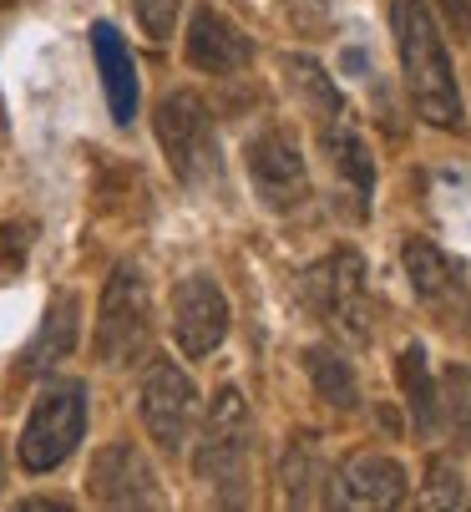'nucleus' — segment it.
Listing matches in <instances>:
<instances>
[{
    "instance_id": "23",
    "label": "nucleus",
    "mask_w": 471,
    "mask_h": 512,
    "mask_svg": "<svg viewBox=\"0 0 471 512\" xmlns=\"http://www.w3.org/2000/svg\"><path fill=\"white\" fill-rule=\"evenodd\" d=\"M132 11L147 31V41H168L173 26H178V11H183V0H132Z\"/></svg>"
},
{
    "instance_id": "20",
    "label": "nucleus",
    "mask_w": 471,
    "mask_h": 512,
    "mask_svg": "<svg viewBox=\"0 0 471 512\" xmlns=\"http://www.w3.org/2000/svg\"><path fill=\"white\" fill-rule=\"evenodd\" d=\"M279 477H284V497H289L294 507L325 502V492H320V487H330V472H325V462H320V447H314L309 436H299V442L284 452V467H279Z\"/></svg>"
},
{
    "instance_id": "12",
    "label": "nucleus",
    "mask_w": 471,
    "mask_h": 512,
    "mask_svg": "<svg viewBox=\"0 0 471 512\" xmlns=\"http://www.w3.org/2000/svg\"><path fill=\"white\" fill-rule=\"evenodd\" d=\"M228 335V300L208 274H188L173 289V340L188 360H203Z\"/></svg>"
},
{
    "instance_id": "25",
    "label": "nucleus",
    "mask_w": 471,
    "mask_h": 512,
    "mask_svg": "<svg viewBox=\"0 0 471 512\" xmlns=\"http://www.w3.org/2000/svg\"><path fill=\"white\" fill-rule=\"evenodd\" d=\"M21 512H66V502H51V497H26Z\"/></svg>"
},
{
    "instance_id": "22",
    "label": "nucleus",
    "mask_w": 471,
    "mask_h": 512,
    "mask_svg": "<svg viewBox=\"0 0 471 512\" xmlns=\"http://www.w3.org/2000/svg\"><path fill=\"white\" fill-rule=\"evenodd\" d=\"M461 497H466V482H461V472H456V462H431L426 467V492H421V507H461Z\"/></svg>"
},
{
    "instance_id": "7",
    "label": "nucleus",
    "mask_w": 471,
    "mask_h": 512,
    "mask_svg": "<svg viewBox=\"0 0 471 512\" xmlns=\"http://www.w3.org/2000/svg\"><path fill=\"white\" fill-rule=\"evenodd\" d=\"M137 406H142L147 436H152L163 452L188 447V431H193V421H198V386L188 381V371H183L178 360H168V355H152V360H147Z\"/></svg>"
},
{
    "instance_id": "1",
    "label": "nucleus",
    "mask_w": 471,
    "mask_h": 512,
    "mask_svg": "<svg viewBox=\"0 0 471 512\" xmlns=\"http://www.w3.org/2000/svg\"><path fill=\"white\" fill-rule=\"evenodd\" d=\"M390 31H396L406 92H411V107L421 112V122H431L441 132H461L466 107H461L456 71H451V56H446V41H441L431 6L426 0H396L390 6Z\"/></svg>"
},
{
    "instance_id": "13",
    "label": "nucleus",
    "mask_w": 471,
    "mask_h": 512,
    "mask_svg": "<svg viewBox=\"0 0 471 512\" xmlns=\"http://www.w3.org/2000/svg\"><path fill=\"white\" fill-rule=\"evenodd\" d=\"M183 56H188L193 71H203V77H233V71H244L254 61V41H249V31L233 26L223 11L198 6L193 21H188Z\"/></svg>"
},
{
    "instance_id": "15",
    "label": "nucleus",
    "mask_w": 471,
    "mask_h": 512,
    "mask_svg": "<svg viewBox=\"0 0 471 512\" xmlns=\"http://www.w3.org/2000/svg\"><path fill=\"white\" fill-rule=\"evenodd\" d=\"M92 46H97V66H102V87H107V107L117 122H132L137 112V71L127 56V41L117 36V26L97 21L92 26Z\"/></svg>"
},
{
    "instance_id": "24",
    "label": "nucleus",
    "mask_w": 471,
    "mask_h": 512,
    "mask_svg": "<svg viewBox=\"0 0 471 512\" xmlns=\"http://www.w3.org/2000/svg\"><path fill=\"white\" fill-rule=\"evenodd\" d=\"M446 16H451V21H456V26L471 36V0H446Z\"/></svg>"
},
{
    "instance_id": "10",
    "label": "nucleus",
    "mask_w": 471,
    "mask_h": 512,
    "mask_svg": "<svg viewBox=\"0 0 471 512\" xmlns=\"http://www.w3.org/2000/svg\"><path fill=\"white\" fill-rule=\"evenodd\" d=\"M87 492L102 507H163V482H157L152 462L132 447V442H112L92 457L87 472Z\"/></svg>"
},
{
    "instance_id": "2",
    "label": "nucleus",
    "mask_w": 471,
    "mask_h": 512,
    "mask_svg": "<svg viewBox=\"0 0 471 512\" xmlns=\"http://www.w3.org/2000/svg\"><path fill=\"white\" fill-rule=\"evenodd\" d=\"M249 447H254V416L239 386H223L203 416L198 452H193V477L213 487L223 507H239L249 497Z\"/></svg>"
},
{
    "instance_id": "9",
    "label": "nucleus",
    "mask_w": 471,
    "mask_h": 512,
    "mask_svg": "<svg viewBox=\"0 0 471 512\" xmlns=\"http://www.w3.org/2000/svg\"><path fill=\"white\" fill-rule=\"evenodd\" d=\"M406 492H411V477H406V467L396 457H385V452H355L330 477L325 502L330 507H350V512H385V507H401Z\"/></svg>"
},
{
    "instance_id": "17",
    "label": "nucleus",
    "mask_w": 471,
    "mask_h": 512,
    "mask_svg": "<svg viewBox=\"0 0 471 512\" xmlns=\"http://www.w3.org/2000/svg\"><path fill=\"white\" fill-rule=\"evenodd\" d=\"M436 431L456 452L471 447V365H446L436 381Z\"/></svg>"
},
{
    "instance_id": "14",
    "label": "nucleus",
    "mask_w": 471,
    "mask_h": 512,
    "mask_svg": "<svg viewBox=\"0 0 471 512\" xmlns=\"http://www.w3.org/2000/svg\"><path fill=\"white\" fill-rule=\"evenodd\" d=\"M320 148H325V158H330L335 178L350 188L355 218H365V213H370V193H375V163H370L365 137H360L350 122L330 117V127H325V137H320Z\"/></svg>"
},
{
    "instance_id": "26",
    "label": "nucleus",
    "mask_w": 471,
    "mask_h": 512,
    "mask_svg": "<svg viewBox=\"0 0 471 512\" xmlns=\"http://www.w3.org/2000/svg\"><path fill=\"white\" fill-rule=\"evenodd\" d=\"M0 132H6V107H0Z\"/></svg>"
},
{
    "instance_id": "5",
    "label": "nucleus",
    "mask_w": 471,
    "mask_h": 512,
    "mask_svg": "<svg viewBox=\"0 0 471 512\" xmlns=\"http://www.w3.org/2000/svg\"><path fill=\"white\" fill-rule=\"evenodd\" d=\"M152 345V300H147V279L132 264H117L102 289V310H97V360L122 371L137 365Z\"/></svg>"
},
{
    "instance_id": "4",
    "label": "nucleus",
    "mask_w": 471,
    "mask_h": 512,
    "mask_svg": "<svg viewBox=\"0 0 471 512\" xmlns=\"http://www.w3.org/2000/svg\"><path fill=\"white\" fill-rule=\"evenodd\" d=\"M299 295L345 340H355V345L370 340V284H365V259L355 249H335L330 259L309 264L299 274Z\"/></svg>"
},
{
    "instance_id": "19",
    "label": "nucleus",
    "mask_w": 471,
    "mask_h": 512,
    "mask_svg": "<svg viewBox=\"0 0 471 512\" xmlns=\"http://www.w3.org/2000/svg\"><path fill=\"white\" fill-rule=\"evenodd\" d=\"M304 371L314 381V391H320L335 411H355L360 406V386H355V371H350V360L330 345H309L304 350Z\"/></svg>"
},
{
    "instance_id": "16",
    "label": "nucleus",
    "mask_w": 471,
    "mask_h": 512,
    "mask_svg": "<svg viewBox=\"0 0 471 512\" xmlns=\"http://www.w3.org/2000/svg\"><path fill=\"white\" fill-rule=\"evenodd\" d=\"M76 325H82V300L76 295H56L46 305V320L36 330V345L26 350V371H51V365H61L71 350H76Z\"/></svg>"
},
{
    "instance_id": "11",
    "label": "nucleus",
    "mask_w": 471,
    "mask_h": 512,
    "mask_svg": "<svg viewBox=\"0 0 471 512\" xmlns=\"http://www.w3.org/2000/svg\"><path fill=\"white\" fill-rule=\"evenodd\" d=\"M401 259H406V274H411L416 300H421L431 315H441L451 330H456V325H471V289H466V274H461L431 239H406Z\"/></svg>"
},
{
    "instance_id": "21",
    "label": "nucleus",
    "mask_w": 471,
    "mask_h": 512,
    "mask_svg": "<svg viewBox=\"0 0 471 512\" xmlns=\"http://www.w3.org/2000/svg\"><path fill=\"white\" fill-rule=\"evenodd\" d=\"M284 66H289L294 87H299V92L309 97V107H314V112H325V117H340V92H335V82L325 77L320 66H314L309 56H289Z\"/></svg>"
},
{
    "instance_id": "18",
    "label": "nucleus",
    "mask_w": 471,
    "mask_h": 512,
    "mask_svg": "<svg viewBox=\"0 0 471 512\" xmlns=\"http://www.w3.org/2000/svg\"><path fill=\"white\" fill-rule=\"evenodd\" d=\"M396 381H401V396H406V411H411V426L421 436H436V381H431V365H426V345H406L401 360H396Z\"/></svg>"
},
{
    "instance_id": "8",
    "label": "nucleus",
    "mask_w": 471,
    "mask_h": 512,
    "mask_svg": "<svg viewBox=\"0 0 471 512\" xmlns=\"http://www.w3.org/2000/svg\"><path fill=\"white\" fill-rule=\"evenodd\" d=\"M244 163H249V183L269 213H294L309 203V163L299 153L294 132H284V127L254 132L244 148Z\"/></svg>"
},
{
    "instance_id": "6",
    "label": "nucleus",
    "mask_w": 471,
    "mask_h": 512,
    "mask_svg": "<svg viewBox=\"0 0 471 512\" xmlns=\"http://www.w3.org/2000/svg\"><path fill=\"white\" fill-rule=\"evenodd\" d=\"M82 436H87V386L66 381V386H56L51 396L36 401V411L21 431V467L26 472H56L76 452Z\"/></svg>"
},
{
    "instance_id": "3",
    "label": "nucleus",
    "mask_w": 471,
    "mask_h": 512,
    "mask_svg": "<svg viewBox=\"0 0 471 512\" xmlns=\"http://www.w3.org/2000/svg\"><path fill=\"white\" fill-rule=\"evenodd\" d=\"M157 142H163V158L173 168V178L188 193H208L223 173V153H218V127L213 112L193 97V92H173L157 102Z\"/></svg>"
}]
</instances>
